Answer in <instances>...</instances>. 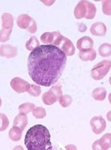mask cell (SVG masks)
Instances as JSON below:
<instances>
[{"instance_id":"cell-1","label":"cell","mask_w":111,"mask_h":150,"mask_svg":"<svg viewBox=\"0 0 111 150\" xmlns=\"http://www.w3.org/2000/svg\"><path fill=\"white\" fill-rule=\"evenodd\" d=\"M67 63V55L59 47L42 45L30 53L28 73L36 84L51 87L62 76Z\"/></svg>"},{"instance_id":"cell-2","label":"cell","mask_w":111,"mask_h":150,"mask_svg":"<svg viewBox=\"0 0 111 150\" xmlns=\"http://www.w3.org/2000/svg\"><path fill=\"white\" fill-rule=\"evenodd\" d=\"M25 144L28 150H51V134L42 125H36L27 132Z\"/></svg>"},{"instance_id":"cell-3","label":"cell","mask_w":111,"mask_h":150,"mask_svg":"<svg viewBox=\"0 0 111 150\" xmlns=\"http://www.w3.org/2000/svg\"><path fill=\"white\" fill-rule=\"evenodd\" d=\"M110 61L104 60L96 65H95L91 69V77L96 81H99L105 77L110 69Z\"/></svg>"},{"instance_id":"cell-4","label":"cell","mask_w":111,"mask_h":150,"mask_svg":"<svg viewBox=\"0 0 111 150\" xmlns=\"http://www.w3.org/2000/svg\"><path fill=\"white\" fill-rule=\"evenodd\" d=\"M64 37L61 35L59 31L53 32H45L41 36V40L42 43L45 45H53V46H59L61 41Z\"/></svg>"},{"instance_id":"cell-5","label":"cell","mask_w":111,"mask_h":150,"mask_svg":"<svg viewBox=\"0 0 111 150\" xmlns=\"http://www.w3.org/2000/svg\"><path fill=\"white\" fill-rule=\"evenodd\" d=\"M10 86L12 89L18 93H22L24 92H28L30 88V84L25 80L21 78H13L10 81Z\"/></svg>"},{"instance_id":"cell-6","label":"cell","mask_w":111,"mask_h":150,"mask_svg":"<svg viewBox=\"0 0 111 150\" xmlns=\"http://www.w3.org/2000/svg\"><path fill=\"white\" fill-rule=\"evenodd\" d=\"M90 125L93 133L99 134L106 129V121L101 117H94L90 120Z\"/></svg>"},{"instance_id":"cell-7","label":"cell","mask_w":111,"mask_h":150,"mask_svg":"<svg viewBox=\"0 0 111 150\" xmlns=\"http://www.w3.org/2000/svg\"><path fill=\"white\" fill-rule=\"evenodd\" d=\"M110 134H106L101 139H99V140H96V141L95 142L94 144H93L92 149L93 150L110 149Z\"/></svg>"},{"instance_id":"cell-8","label":"cell","mask_w":111,"mask_h":150,"mask_svg":"<svg viewBox=\"0 0 111 150\" xmlns=\"http://www.w3.org/2000/svg\"><path fill=\"white\" fill-rule=\"evenodd\" d=\"M67 56H72L75 54V47L71 40L67 38H63L60 44L58 46Z\"/></svg>"},{"instance_id":"cell-9","label":"cell","mask_w":111,"mask_h":150,"mask_svg":"<svg viewBox=\"0 0 111 150\" xmlns=\"http://www.w3.org/2000/svg\"><path fill=\"white\" fill-rule=\"evenodd\" d=\"M17 55V48L10 45L0 46V56L6 58H13Z\"/></svg>"},{"instance_id":"cell-10","label":"cell","mask_w":111,"mask_h":150,"mask_svg":"<svg viewBox=\"0 0 111 150\" xmlns=\"http://www.w3.org/2000/svg\"><path fill=\"white\" fill-rule=\"evenodd\" d=\"M87 13V1H80L76 6L74 10V16L76 19L85 18Z\"/></svg>"},{"instance_id":"cell-11","label":"cell","mask_w":111,"mask_h":150,"mask_svg":"<svg viewBox=\"0 0 111 150\" xmlns=\"http://www.w3.org/2000/svg\"><path fill=\"white\" fill-rule=\"evenodd\" d=\"M90 32L94 36L103 37L107 33V27L103 23L97 22L93 23L90 27Z\"/></svg>"},{"instance_id":"cell-12","label":"cell","mask_w":111,"mask_h":150,"mask_svg":"<svg viewBox=\"0 0 111 150\" xmlns=\"http://www.w3.org/2000/svg\"><path fill=\"white\" fill-rule=\"evenodd\" d=\"M77 48L79 51H84V50H90L93 49V40L90 37L85 36L81 38L77 41Z\"/></svg>"},{"instance_id":"cell-13","label":"cell","mask_w":111,"mask_h":150,"mask_svg":"<svg viewBox=\"0 0 111 150\" xmlns=\"http://www.w3.org/2000/svg\"><path fill=\"white\" fill-rule=\"evenodd\" d=\"M33 18L28 14H21L17 18V25L22 29H28L32 23Z\"/></svg>"},{"instance_id":"cell-14","label":"cell","mask_w":111,"mask_h":150,"mask_svg":"<svg viewBox=\"0 0 111 150\" xmlns=\"http://www.w3.org/2000/svg\"><path fill=\"white\" fill-rule=\"evenodd\" d=\"M28 123V120L26 114L19 113L17 117H15L14 122H13V126H17L21 130H24Z\"/></svg>"},{"instance_id":"cell-15","label":"cell","mask_w":111,"mask_h":150,"mask_svg":"<svg viewBox=\"0 0 111 150\" xmlns=\"http://www.w3.org/2000/svg\"><path fill=\"white\" fill-rule=\"evenodd\" d=\"M78 56L83 61H94L96 58V52L95 51V50H93V49L80 51V52L78 54Z\"/></svg>"},{"instance_id":"cell-16","label":"cell","mask_w":111,"mask_h":150,"mask_svg":"<svg viewBox=\"0 0 111 150\" xmlns=\"http://www.w3.org/2000/svg\"><path fill=\"white\" fill-rule=\"evenodd\" d=\"M2 28L4 29H10L13 28V17L10 13H4L2 16Z\"/></svg>"},{"instance_id":"cell-17","label":"cell","mask_w":111,"mask_h":150,"mask_svg":"<svg viewBox=\"0 0 111 150\" xmlns=\"http://www.w3.org/2000/svg\"><path fill=\"white\" fill-rule=\"evenodd\" d=\"M107 96V91L104 88H98L93 90L92 96L95 100L103 101L105 100Z\"/></svg>"},{"instance_id":"cell-18","label":"cell","mask_w":111,"mask_h":150,"mask_svg":"<svg viewBox=\"0 0 111 150\" xmlns=\"http://www.w3.org/2000/svg\"><path fill=\"white\" fill-rule=\"evenodd\" d=\"M57 100L58 99L56 98V96H55V94L53 92H51V91H49L48 92H45L42 95L43 102H44L45 105H53Z\"/></svg>"},{"instance_id":"cell-19","label":"cell","mask_w":111,"mask_h":150,"mask_svg":"<svg viewBox=\"0 0 111 150\" xmlns=\"http://www.w3.org/2000/svg\"><path fill=\"white\" fill-rule=\"evenodd\" d=\"M22 130L17 126H13L9 132V137L13 141H19L20 140L22 134Z\"/></svg>"},{"instance_id":"cell-20","label":"cell","mask_w":111,"mask_h":150,"mask_svg":"<svg viewBox=\"0 0 111 150\" xmlns=\"http://www.w3.org/2000/svg\"><path fill=\"white\" fill-rule=\"evenodd\" d=\"M99 53L101 57H110L111 54V46L110 43H103L99 48Z\"/></svg>"},{"instance_id":"cell-21","label":"cell","mask_w":111,"mask_h":150,"mask_svg":"<svg viewBox=\"0 0 111 150\" xmlns=\"http://www.w3.org/2000/svg\"><path fill=\"white\" fill-rule=\"evenodd\" d=\"M40 46L39 45V41L38 40L36 36H32L29 39L28 41H27L26 44H25V47L28 50H29L30 52H32L36 49L37 47Z\"/></svg>"},{"instance_id":"cell-22","label":"cell","mask_w":111,"mask_h":150,"mask_svg":"<svg viewBox=\"0 0 111 150\" xmlns=\"http://www.w3.org/2000/svg\"><path fill=\"white\" fill-rule=\"evenodd\" d=\"M35 105L33 103H31V102H26V103H24V104L20 105L19 107V113H22V114H28L30 112H32L35 108Z\"/></svg>"},{"instance_id":"cell-23","label":"cell","mask_w":111,"mask_h":150,"mask_svg":"<svg viewBox=\"0 0 111 150\" xmlns=\"http://www.w3.org/2000/svg\"><path fill=\"white\" fill-rule=\"evenodd\" d=\"M87 13L85 18L87 20H93L96 14V8L93 3L88 1H87Z\"/></svg>"},{"instance_id":"cell-24","label":"cell","mask_w":111,"mask_h":150,"mask_svg":"<svg viewBox=\"0 0 111 150\" xmlns=\"http://www.w3.org/2000/svg\"><path fill=\"white\" fill-rule=\"evenodd\" d=\"M9 126V120L7 116L0 113V132H4Z\"/></svg>"},{"instance_id":"cell-25","label":"cell","mask_w":111,"mask_h":150,"mask_svg":"<svg viewBox=\"0 0 111 150\" xmlns=\"http://www.w3.org/2000/svg\"><path fill=\"white\" fill-rule=\"evenodd\" d=\"M59 104L63 108H67L71 105L73 102V99L71 96L69 95H62L59 99Z\"/></svg>"},{"instance_id":"cell-26","label":"cell","mask_w":111,"mask_h":150,"mask_svg":"<svg viewBox=\"0 0 111 150\" xmlns=\"http://www.w3.org/2000/svg\"><path fill=\"white\" fill-rule=\"evenodd\" d=\"M12 32V28L10 29H2L0 31V42L5 43L9 40L10 34Z\"/></svg>"},{"instance_id":"cell-27","label":"cell","mask_w":111,"mask_h":150,"mask_svg":"<svg viewBox=\"0 0 111 150\" xmlns=\"http://www.w3.org/2000/svg\"><path fill=\"white\" fill-rule=\"evenodd\" d=\"M28 93L33 96H40L41 94V88L38 85H36V84H30V88L28 89Z\"/></svg>"},{"instance_id":"cell-28","label":"cell","mask_w":111,"mask_h":150,"mask_svg":"<svg viewBox=\"0 0 111 150\" xmlns=\"http://www.w3.org/2000/svg\"><path fill=\"white\" fill-rule=\"evenodd\" d=\"M32 112H33V115L37 119H43L44 117H46L45 110L42 107L35 108Z\"/></svg>"},{"instance_id":"cell-29","label":"cell","mask_w":111,"mask_h":150,"mask_svg":"<svg viewBox=\"0 0 111 150\" xmlns=\"http://www.w3.org/2000/svg\"><path fill=\"white\" fill-rule=\"evenodd\" d=\"M103 13L108 16H110V1H104L102 4Z\"/></svg>"},{"instance_id":"cell-30","label":"cell","mask_w":111,"mask_h":150,"mask_svg":"<svg viewBox=\"0 0 111 150\" xmlns=\"http://www.w3.org/2000/svg\"><path fill=\"white\" fill-rule=\"evenodd\" d=\"M50 91L55 94V96H56V98H57L58 99H59V98L62 96V88H61V87L59 85L53 86V88H51V89H50Z\"/></svg>"},{"instance_id":"cell-31","label":"cell","mask_w":111,"mask_h":150,"mask_svg":"<svg viewBox=\"0 0 111 150\" xmlns=\"http://www.w3.org/2000/svg\"><path fill=\"white\" fill-rule=\"evenodd\" d=\"M27 30H28V31H29L30 33L31 34L35 33V32L37 31V24H36V22L35 21L34 19H33L31 25H30V27Z\"/></svg>"},{"instance_id":"cell-32","label":"cell","mask_w":111,"mask_h":150,"mask_svg":"<svg viewBox=\"0 0 111 150\" xmlns=\"http://www.w3.org/2000/svg\"><path fill=\"white\" fill-rule=\"evenodd\" d=\"M78 30L81 31V32H84L87 30V25H85V23H80L78 25Z\"/></svg>"},{"instance_id":"cell-33","label":"cell","mask_w":111,"mask_h":150,"mask_svg":"<svg viewBox=\"0 0 111 150\" xmlns=\"http://www.w3.org/2000/svg\"><path fill=\"white\" fill-rule=\"evenodd\" d=\"M1 105H2V99L0 98V107H1Z\"/></svg>"}]
</instances>
